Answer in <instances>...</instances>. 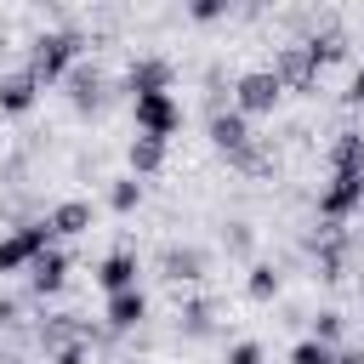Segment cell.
Returning <instances> with one entry per match:
<instances>
[{"instance_id":"f1b7e54d","label":"cell","mask_w":364,"mask_h":364,"mask_svg":"<svg viewBox=\"0 0 364 364\" xmlns=\"http://www.w3.org/2000/svg\"><path fill=\"white\" fill-rule=\"evenodd\" d=\"M23 318V307H17V296H0V330H11Z\"/></svg>"},{"instance_id":"3957f363","label":"cell","mask_w":364,"mask_h":364,"mask_svg":"<svg viewBox=\"0 0 364 364\" xmlns=\"http://www.w3.org/2000/svg\"><path fill=\"white\" fill-rule=\"evenodd\" d=\"M131 119H136V136H171L182 125V108L171 91H154V97H131Z\"/></svg>"},{"instance_id":"603a6c76","label":"cell","mask_w":364,"mask_h":364,"mask_svg":"<svg viewBox=\"0 0 364 364\" xmlns=\"http://www.w3.org/2000/svg\"><path fill=\"white\" fill-rule=\"evenodd\" d=\"M108 205H114V210H136V205H142V182H136V176H119V182L108 188Z\"/></svg>"},{"instance_id":"277c9868","label":"cell","mask_w":364,"mask_h":364,"mask_svg":"<svg viewBox=\"0 0 364 364\" xmlns=\"http://www.w3.org/2000/svg\"><path fill=\"white\" fill-rule=\"evenodd\" d=\"M63 85H68L74 114H97V108L108 102V80H102V68H97V63H74V68L63 74Z\"/></svg>"},{"instance_id":"8fae6325","label":"cell","mask_w":364,"mask_h":364,"mask_svg":"<svg viewBox=\"0 0 364 364\" xmlns=\"http://www.w3.org/2000/svg\"><path fill=\"white\" fill-rule=\"evenodd\" d=\"M210 142H216L222 154L250 148V125H245V114H239V108H216V114H210Z\"/></svg>"},{"instance_id":"ffe728a7","label":"cell","mask_w":364,"mask_h":364,"mask_svg":"<svg viewBox=\"0 0 364 364\" xmlns=\"http://www.w3.org/2000/svg\"><path fill=\"white\" fill-rule=\"evenodd\" d=\"M307 46V57H313V68H324V63H341L347 57V34L341 28H324V34H313V40H301Z\"/></svg>"},{"instance_id":"5bb4252c","label":"cell","mask_w":364,"mask_h":364,"mask_svg":"<svg viewBox=\"0 0 364 364\" xmlns=\"http://www.w3.org/2000/svg\"><path fill=\"white\" fill-rule=\"evenodd\" d=\"M97 284H102L108 296H119V290H136V256H131V250H114V256H102V262H97Z\"/></svg>"},{"instance_id":"e0dca14e","label":"cell","mask_w":364,"mask_h":364,"mask_svg":"<svg viewBox=\"0 0 364 364\" xmlns=\"http://www.w3.org/2000/svg\"><path fill=\"white\" fill-rule=\"evenodd\" d=\"M46 222H51V233H57V239L91 233V205H85V199H63V205H57V210H51Z\"/></svg>"},{"instance_id":"d4e9b609","label":"cell","mask_w":364,"mask_h":364,"mask_svg":"<svg viewBox=\"0 0 364 364\" xmlns=\"http://www.w3.org/2000/svg\"><path fill=\"white\" fill-rule=\"evenodd\" d=\"M341 324H347V318H341L336 307H324V313H313V341H324V347H336V341H341Z\"/></svg>"},{"instance_id":"ac0fdd59","label":"cell","mask_w":364,"mask_h":364,"mask_svg":"<svg viewBox=\"0 0 364 364\" xmlns=\"http://www.w3.org/2000/svg\"><path fill=\"white\" fill-rule=\"evenodd\" d=\"M313 256H318V279H341V273H347L341 228H324V233H318V245H313Z\"/></svg>"},{"instance_id":"1f68e13d","label":"cell","mask_w":364,"mask_h":364,"mask_svg":"<svg viewBox=\"0 0 364 364\" xmlns=\"http://www.w3.org/2000/svg\"><path fill=\"white\" fill-rule=\"evenodd\" d=\"M51 364H85V347H63V353H51Z\"/></svg>"},{"instance_id":"44dd1931","label":"cell","mask_w":364,"mask_h":364,"mask_svg":"<svg viewBox=\"0 0 364 364\" xmlns=\"http://www.w3.org/2000/svg\"><path fill=\"white\" fill-rule=\"evenodd\" d=\"M245 296H250V301H273V296H279V267H273V262H256L250 279H245Z\"/></svg>"},{"instance_id":"83f0119b","label":"cell","mask_w":364,"mask_h":364,"mask_svg":"<svg viewBox=\"0 0 364 364\" xmlns=\"http://www.w3.org/2000/svg\"><path fill=\"white\" fill-rule=\"evenodd\" d=\"M188 11H193V23H216L222 17V0H193Z\"/></svg>"},{"instance_id":"e575fe53","label":"cell","mask_w":364,"mask_h":364,"mask_svg":"<svg viewBox=\"0 0 364 364\" xmlns=\"http://www.w3.org/2000/svg\"><path fill=\"white\" fill-rule=\"evenodd\" d=\"M358 210H364V205H358Z\"/></svg>"},{"instance_id":"cb8c5ba5","label":"cell","mask_w":364,"mask_h":364,"mask_svg":"<svg viewBox=\"0 0 364 364\" xmlns=\"http://www.w3.org/2000/svg\"><path fill=\"white\" fill-rule=\"evenodd\" d=\"M176 318H182V336H210V301H188Z\"/></svg>"},{"instance_id":"30bf717a","label":"cell","mask_w":364,"mask_h":364,"mask_svg":"<svg viewBox=\"0 0 364 364\" xmlns=\"http://www.w3.org/2000/svg\"><path fill=\"white\" fill-rule=\"evenodd\" d=\"M125 91H131V97L171 91V63H165V57H136V63L125 68Z\"/></svg>"},{"instance_id":"9a60e30c","label":"cell","mask_w":364,"mask_h":364,"mask_svg":"<svg viewBox=\"0 0 364 364\" xmlns=\"http://www.w3.org/2000/svg\"><path fill=\"white\" fill-rule=\"evenodd\" d=\"M102 318H108V330H136L148 318V296L142 290H119V296H108Z\"/></svg>"},{"instance_id":"4316f807","label":"cell","mask_w":364,"mask_h":364,"mask_svg":"<svg viewBox=\"0 0 364 364\" xmlns=\"http://www.w3.org/2000/svg\"><path fill=\"white\" fill-rule=\"evenodd\" d=\"M228 364H262V341H233L228 347Z\"/></svg>"},{"instance_id":"7a4b0ae2","label":"cell","mask_w":364,"mask_h":364,"mask_svg":"<svg viewBox=\"0 0 364 364\" xmlns=\"http://www.w3.org/2000/svg\"><path fill=\"white\" fill-rule=\"evenodd\" d=\"M57 245V233H51V222H23V228H11L6 239H0V273H17V267H28L40 250H51Z\"/></svg>"},{"instance_id":"484cf974","label":"cell","mask_w":364,"mask_h":364,"mask_svg":"<svg viewBox=\"0 0 364 364\" xmlns=\"http://www.w3.org/2000/svg\"><path fill=\"white\" fill-rule=\"evenodd\" d=\"M330 358H336V347H324V341H313V336L290 347V364H330Z\"/></svg>"},{"instance_id":"f546056e","label":"cell","mask_w":364,"mask_h":364,"mask_svg":"<svg viewBox=\"0 0 364 364\" xmlns=\"http://www.w3.org/2000/svg\"><path fill=\"white\" fill-rule=\"evenodd\" d=\"M228 228H233L228 245H233V250H250V222H228Z\"/></svg>"},{"instance_id":"d6986e66","label":"cell","mask_w":364,"mask_h":364,"mask_svg":"<svg viewBox=\"0 0 364 364\" xmlns=\"http://www.w3.org/2000/svg\"><path fill=\"white\" fill-rule=\"evenodd\" d=\"M125 159H131V171H136V176H154V171L165 165V142H159V136H131Z\"/></svg>"},{"instance_id":"5b68a950","label":"cell","mask_w":364,"mask_h":364,"mask_svg":"<svg viewBox=\"0 0 364 364\" xmlns=\"http://www.w3.org/2000/svg\"><path fill=\"white\" fill-rule=\"evenodd\" d=\"M279 80H273V68H250V74H239V85H233V108L239 114H273V102H279Z\"/></svg>"},{"instance_id":"4fadbf2b","label":"cell","mask_w":364,"mask_h":364,"mask_svg":"<svg viewBox=\"0 0 364 364\" xmlns=\"http://www.w3.org/2000/svg\"><path fill=\"white\" fill-rule=\"evenodd\" d=\"M330 176H364V131H336V142H330Z\"/></svg>"},{"instance_id":"8992f818","label":"cell","mask_w":364,"mask_h":364,"mask_svg":"<svg viewBox=\"0 0 364 364\" xmlns=\"http://www.w3.org/2000/svg\"><path fill=\"white\" fill-rule=\"evenodd\" d=\"M358 205H364V176H330V188L318 193V216H324L330 228L347 222Z\"/></svg>"},{"instance_id":"d6a6232c","label":"cell","mask_w":364,"mask_h":364,"mask_svg":"<svg viewBox=\"0 0 364 364\" xmlns=\"http://www.w3.org/2000/svg\"><path fill=\"white\" fill-rule=\"evenodd\" d=\"M330 364H364V353H358V347H347V353H336Z\"/></svg>"},{"instance_id":"7402d4cb","label":"cell","mask_w":364,"mask_h":364,"mask_svg":"<svg viewBox=\"0 0 364 364\" xmlns=\"http://www.w3.org/2000/svg\"><path fill=\"white\" fill-rule=\"evenodd\" d=\"M228 165H233V171H245V176H267V171H273V154L250 142V148H239V154H228Z\"/></svg>"},{"instance_id":"2e32d148","label":"cell","mask_w":364,"mask_h":364,"mask_svg":"<svg viewBox=\"0 0 364 364\" xmlns=\"http://www.w3.org/2000/svg\"><path fill=\"white\" fill-rule=\"evenodd\" d=\"M34 97H40V85H34V74H28V68L0 74V114H28V108H34Z\"/></svg>"},{"instance_id":"4dcf8cb0","label":"cell","mask_w":364,"mask_h":364,"mask_svg":"<svg viewBox=\"0 0 364 364\" xmlns=\"http://www.w3.org/2000/svg\"><path fill=\"white\" fill-rule=\"evenodd\" d=\"M341 97H347V108H364V68H358V74H353V85H347V91H341Z\"/></svg>"},{"instance_id":"6da1fadb","label":"cell","mask_w":364,"mask_h":364,"mask_svg":"<svg viewBox=\"0 0 364 364\" xmlns=\"http://www.w3.org/2000/svg\"><path fill=\"white\" fill-rule=\"evenodd\" d=\"M74 63H80V34H74V28L34 34V46H28V74H34V85H51V80H63Z\"/></svg>"},{"instance_id":"7c38bea8","label":"cell","mask_w":364,"mask_h":364,"mask_svg":"<svg viewBox=\"0 0 364 364\" xmlns=\"http://www.w3.org/2000/svg\"><path fill=\"white\" fill-rule=\"evenodd\" d=\"M159 273H165L171 284H193V279H205V250H193V245H171V250L159 256Z\"/></svg>"},{"instance_id":"ba28073f","label":"cell","mask_w":364,"mask_h":364,"mask_svg":"<svg viewBox=\"0 0 364 364\" xmlns=\"http://www.w3.org/2000/svg\"><path fill=\"white\" fill-rule=\"evenodd\" d=\"M63 284H68V250L51 245V250H40V256L28 262V290H34V296H57Z\"/></svg>"},{"instance_id":"52a82bcc","label":"cell","mask_w":364,"mask_h":364,"mask_svg":"<svg viewBox=\"0 0 364 364\" xmlns=\"http://www.w3.org/2000/svg\"><path fill=\"white\" fill-rule=\"evenodd\" d=\"M273 80H279L284 91H313V85H318V68H313L307 46H284V51L273 57Z\"/></svg>"},{"instance_id":"9c48e42d","label":"cell","mask_w":364,"mask_h":364,"mask_svg":"<svg viewBox=\"0 0 364 364\" xmlns=\"http://www.w3.org/2000/svg\"><path fill=\"white\" fill-rule=\"evenodd\" d=\"M102 330H91V324H80L74 313H51L46 324H40V347L46 353H63V347H85V341H97Z\"/></svg>"},{"instance_id":"836d02e7","label":"cell","mask_w":364,"mask_h":364,"mask_svg":"<svg viewBox=\"0 0 364 364\" xmlns=\"http://www.w3.org/2000/svg\"><path fill=\"white\" fill-rule=\"evenodd\" d=\"M6 364H28V358H6Z\"/></svg>"}]
</instances>
